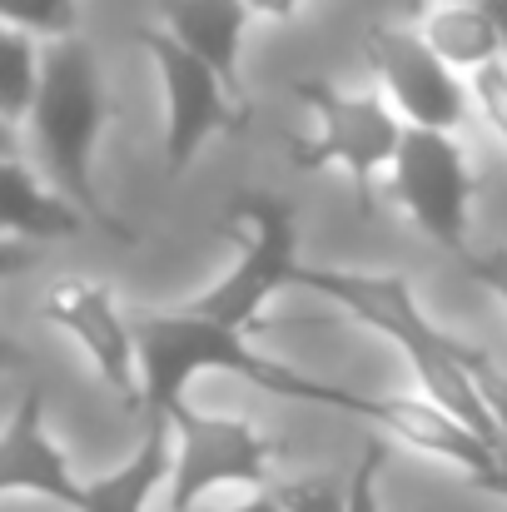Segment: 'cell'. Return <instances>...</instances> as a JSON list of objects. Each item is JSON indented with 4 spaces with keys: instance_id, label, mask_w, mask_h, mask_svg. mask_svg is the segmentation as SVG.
I'll return each mask as SVG.
<instances>
[{
    "instance_id": "28",
    "label": "cell",
    "mask_w": 507,
    "mask_h": 512,
    "mask_svg": "<svg viewBox=\"0 0 507 512\" xmlns=\"http://www.w3.org/2000/svg\"><path fill=\"white\" fill-rule=\"evenodd\" d=\"M189 512H279V503L269 493H254L249 503H234V508H189Z\"/></svg>"
},
{
    "instance_id": "23",
    "label": "cell",
    "mask_w": 507,
    "mask_h": 512,
    "mask_svg": "<svg viewBox=\"0 0 507 512\" xmlns=\"http://www.w3.org/2000/svg\"><path fill=\"white\" fill-rule=\"evenodd\" d=\"M463 269L507 309V249H488V254H468Z\"/></svg>"
},
{
    "instance_id": "21",
    "label": "cell",
    "mask_w": 507,
    "mask_h": 512,
    "mask_svg": "<svg viewBox=\"0 0 507 512\" xmlns=\"http://www.w3.org/2000/svg\"><path fill=\"white\" fill-rule=\"evenodd\" d=\"M468 100L483 115V125L493 130V140L507 150V60L483 65V70L468 75Z\"/></svg>"
},
{
    "instance_id": "16",
    "label": "cell",
    "mask_w": 507,
    "mask_h": 512,
    "mask_svg": "<svg viewBox=\"0 0 507 512\" xmlns=\"http://www.w3.org/2000/svg\"><path fill=\"white\" fill-rule=\"evenodd\" d=\"M169 468H174V433L169 428H145L140 448L115 473L85 483L80 512H145L155 488L169 483Z\"/></svg>"
},
{
    "instance_id": "15",
    "label": "cell",
    "mask_w": 507,
    "mask_h": 512,
    "mask_svg": "<svg viewBox=\"0 0 507 512\" xmlns=\"http://www.w3.org/2000/svg\"><path fill=\"white\" fill-rule=\"evenodd\" d=\"M418 35L438 50V60H448L463 80L483 65L507 60L503 30L493 25V15L478 0H433L418 20Z\"/></svg>"
},
{
    "instance_id": "11",
    "label": "cell",
    "mask_w": 507,
    "mask_h": 512,
    "mask_svg": "<svg viewBox=\"0 0 507 512\" xmlns=\"http://www.w3.org/2000/svg\"><path fill=\"white\" fill-rule=\"evenodd\" d=\"M324 408L368 418L388 438H398V443H408V448H418L428 458H443V463H453L468 478H478V473H488L498 463V453L483 438H473L458 418H448L428 398H368V393H353V388H329V403Z\"/></svg>"
},
{
    "instance_id": "4",
    "label": "cell",
    "mask_w": 507,
    "mask_h": 512,
    "mask_svg": "<svg viewBox=\"0 0 507 512\" xmlns=\"http://www.w3.org/2000/svg\"><path fill=\"white\" fill-rule=\"evenodd\" d=\"M219 224L239 244V264L214 289L189 299L184 309L209 319V324H219V329L249 334V329H259L264 304L284 284H294V269H299V219H294V209L279 194L249 189V194L229 199Z\"/></svg>"
},
{
    "instance_id": "29",
    "label": "cell",
    "mask_w": 507,
    "mask_h": 512,
    "mask_svg": "<svg viewBox=\"0 0 507 512\" xmlns=\"http://www.w3.org/2000/svg\"><path fill=\"white\" fill-rule=\"evenodd\" d=\"M15 155H20V135H15V125L0 120V160H15Z\"/></svg>"
},
{
    "instance_id": "14",
    "label": "cell",
    "mask_w": 507,
    "mask_h": 512,
    "mask_svg": "<svg viewBox=\"0 0 507 512\" xmlns=\"http://www.w3.org/2000/svg\"><path fill=\"white\" fill-rule=\"evenodd\" d=\"M90 219L40 174L30 170L20 155L0 160V239H20V244H55V239H75Z\"/></svg>"
},
{
    "instance_id": "13",
    "label": "cell",
    "mask_w": 507,
    "mask_h": 512,
    "mask_svg": "<svg viewBox=\"0 0 507 512\" xmlns=\"http://www.w3.org/2000/svg\"><path fill=\"white\" fill-rule=\"evenodd\" d=\"M160 15V30L174 35L189 55H199L229 95L244 100V30H249V5L244 0H150Z\"/></svg>"
},
{
    "instance_id": "22",
    "label": "cell",
    "mask_w": 507,
    "mask_h": 512,
    "mask_svg": "<svg viewBox=\"0 0 507 512\" xmlns=\"http://www.w3.org/2000/svg\"><path fill=\"white\" fill-rule=\"evenodd\" d=\"M388 468V443H368L343 478V512H378V483Z\"/></svg>"
},
{
    "instance_id": "2",
    "label": "cell",
    "mask_w": 507,
    "mask_h": 512,
    "mask_svg": "<svg viewBox=\"0 0 507 512\" xmlns=\"http://www.w3.org/2000/svg\"><path fill=\"white\" fill-rule=\"evenodd\" d=\"M294 284L334 299L338 309H348L358 324H368L373 334H383L388 343L403 348V358L413 363L418 383H423V398L438 403L448 418H458L473 438H483L493 453H503L507 438L503 428L493 423L478 383L463 373L458 363V334L438 329L423 319L413 289L403 274H358V269H324V264H299L294 269Z\"/></svg>"
},
{
    "instance_id": "7",
    "label": "cell",
    "mask_w": 507,
    "mask_h": 512,
    "mask_svg": "<svg viewBox=\"0 0 507 512\" xmlns=\"http://www.w3.org/2000/svg\"><path fill=\"white\" fill-rule=\"evenodd\" d=\"M478 174L458 135L448 130H403V145L388 165V199L448 254L468 259V219H473Z\"/></svg>"
},
{
    "instance_id": "26",
    "label": "cell",
    "mask_w": 507,
    "mask_h": 512,
    "mask_svg": "<svg viewBox=\"0 0 507 512\" xmlns=\"http://www.w3.org/2000/svg\"><path fill=\"white\" fill-rule=\"evenodd\" d=\"M473 488H483V493H498V498H507V448L498 453V463L488 468V473H478V478H468Z\"/></svg>"
},
{
    "instance_id": "1",
    "label": "cell",
    "mask_w": 507,
    "mask_h": 512,
    "mask_svg": "<svg viewBox=\"0 0 507 512\" xmlns=\"http://www.w3.org/2000/svg\"><path fill=\"white\" fill-rule=\"evenodd\" d=\"M115 105L100 75L95 50L70 35V40H50V50L40 55V85L30 100V140H35V160L45 179L110 239L135 244V229L105 204L100 184H95V145L110 125Z\"/></svg>"
},
{
    "instance_id": "19",
    "label": "cell",
    "mask_w": 507,
    "mask_h": 512,
    "mask_svg": "<svg viewBox=\"0 0 507 512\" xmlns=\"http://www.w3.org/2000/svg\"><path fill=\"white\" fill-rule=\"evenodd\" d=\"M269 498L279 512H343V478L314 473V478H274Z\"/></svg>"
},
{
    "instance_id": "5",
    "label": "cell",
    "mask_w": 507,
    "mask_h": 512,
    "mask_svg": "<svg viewBox=\"0 0 507 512\" xmlns=\"http://www.w3.org/2000/svg\"><path fill=\"white\" fill-rule=\"evenodd\" d=\"M299 105L314 115V140H294L289 145V165L304 174L338 170L348 174L358 204H373V179L388 174L398 145H403V120L393 115V105L378 90H343L334 80H294Z\"/></svg>"
},
{
    "instance_id": "24",
    "label": "cell",
    "mask_w": 507,
    "mask_h": 512,
    "mask_svg": "<svg viewBox=\"0 0 507 512\" xmlns=\"http://www.w3.org/2000/svg\"><path fill=\"white\" fill-rule=\"evenodd\" d=\"M40 264V249L35 244H20V239H0V284L5 279H20Z\"/></svg>"
},
{
    "instance_id": "30",
    "label": "cell",
    "mask_w": 507,
    "mask_h": 512,
    "mask_svg": "<svg viewBox=\"0 0 507 512\" xmlns=\"http://www.w3.org/2000/svg\"><path fill=\"white\" fill-rule=\"evenodd\" d=\"M478 5H483V10L493 15V25L503 30V40H507V0H478Z\"/></svg>"
},
{
    "instance_id": "20",
    "label": "cell",
    "mask_w": 507,
    "mask_h": 512,
    "mask_svg": "<svg viewBox=\"0 0 507 512\" xmlns=\"http://www.w3.org/2000/svg\"><path fill=\"white\" fill-rule=\"evenodd\" d=\"M458 363H463V373L478 383V393H483L493 423L503 428V438H507V368H498V358H493L488 348L463 343V339H458Z\"/></svg>"
},
{
    "instance_id": "18",
    "label": "cell",
    "mask_w": 507,
    "mask_h": 512,
    "mask_svg": "<svg viewBox=\"0 0 507 512\" xmlns=\"http://www.w3.org/2000/svg\"><path fill=\"white\" fill-rule=\"evenodd\" d=\"M0 25L35 40H70L80 30V10L75 0H0Z\"/></svg>"
},
{
    "instance_id": "12",
    "label": "cell",
    "mask_w": 507,
    "mask_h": 512,
    "mask_svg": "<svg viewBox=\"0 0 507 512\" xmlns=\"http://www.w3.org/2000/svg\"><path fill=\"white\" fill-rule=\"evenodd\" d=\"M10 493H30L45 503L80 512L85 503V483L70 473L65 453L55 448L50 428H45V388H25L20 403L10 408L5 428H0V498Z\"/></svg>"
},
{
    "instance_id": "6",
    "label": "cell",
    "mask_w": 507,
    "mask_h": 512,
    "mask_svg": "<svg viewBox=\"0 0 507 512\" xmlns=\"http://www.w3.org/2000/svg\"><path fill=\"white\" fill-rule=\"evenodd\" d=\"M174 468H169V512H189L209 488H274V463L284 443L254 428L249 418L204 413L194 403H174Z\"/></svg>"
},
{
    "instance_id": "25",
    "label": "cell",
    "mask_w": 507,
    "mask_h": 512,
    "mask_svg": "<svg viewBox=\"0 0 507 512\" xmlns=\"http://www.w3.org/2000/svg\"><path fill=\"white\" fill-rule=\"evenodd\" d=\"M244 5H249L254 20H274V25H279V20H294L309 0H244Z\"/></svg>"
},
{
    "instance_id": "17",
    "label": "cell",
    "mask_w": 507,
    "mask_h": 512,
    "mask_svg": "<svg viewBox=\"0 0 507 512\" xmlns=\"http://www.w3.org/2000/svg\"><path fill=\"white\" fill-rule=\"evenodd\" d=\"M35 85H40V45H35V35L0 25V120L5 125H20L30 115Z\"/></svg>"
},
{
    "instance_id": "10",
    "label": "cell",
    "mask_w": 507,
    "mask_h": 512,
    "mask_svg": "<svg viewBox=\"0 0 507 512\" xmlns=\"http://www.w3.org/2000/svg\"><path fill=\"white\" fill-rule=\"evenodd\" d=\"M45 324H55L60 334L85 348V358L95 363L100 383L130 408H145V388H140V353H135V329L120 319V304L105 284L95 279H60L50 284V294L40 299Z\"/></svg>"
},
{
    "instance_id": "8",
    "label": "cell",
    "mask_w": 507,
    "mask_h": 512,
    "mask_svg": "<svg viewBox=\"0 0 507 512\" xmlns=\"http://www.w3.org/2000/svg\"><path fill=\"white\" fill-rule=\"evenodd\" d=\"M135 40L145 45V55L155 60L160 85H165V170L169 179H179L214 135L249 130L254 110H249V100L229 95V85L160 25H140Z\"/></svg>"
},
{
    "instance_id": "9",
    "label": "cell",
    "mask_w": 507,
    "mask_h": 512,
    "mask_svg": "<svg viewBox=\"0 0 507 512\" xmlns=\"http://www.w3.org/2000/svg\"><path fill=\"white\" fill-rule=\"evenodd\" d=\"M363 55L378 80V95L393 105V115L413 130H458L473 110L468 80L438 60V50L418 35V25H388L373 20L363 30Z\"/></svg>"
},
{
    "instance_id": "3",
    "label": "cell",
    "mask_w": 507,
    "mask_h": 512,
    "mask_svg": "<svg viewBox=\"0 0 507 512\" xmlns=\"http://www.w3.org/2000/svg\"><path fill=\"white\" fill-rule=\"evenodd\" d=\"M135 353H140V388H145V408H140L145 428H169L174 403H184V393L199 373H234V378L254 383L259 393L304 398V403H329V388H334V383L299 373L294 363L259 353L249 334L219 329L189 309L150 314L135 329Z\"/></svg>"
},
{
    "instance_id": "27",
    "label": "cell",
    "mask_w": 507,
    "mask_h": 512,
    "mask_svg": "<svg viewBox=\"0 0 507 512\" xmlns=\"http://www.w3.org/2000/svg\"><path fill=\"white\" fill-rule=\"evenodd\" d=\"M25 363H30V353H25L20 343H15L10 334H5V329H0V373H20Z\"/></svg>"
}]
</instances>
